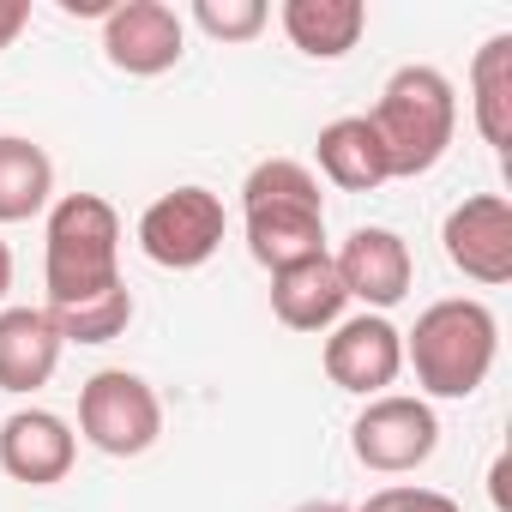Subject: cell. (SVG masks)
Returning a JSON list of instances; mask_svg holds the SVG:
<instances>
[{"mask_svg": "<svg viewBox=\"0 0 512 512\" xmlns=\"http://www.w3.org/2000/svg\"><path fill=\"white\" fill-rule=\"evenodd\" d=\"M446 260L470 278V284H506L512 278V205L500 193H470L464 205L446 211L440 223Z\"/></svg>", "mask_w": 512, "mask_h": 512, "instance_id": "cell-10", "label": "cell"}, {"mask_svg": "<svg viewBox=\"0 0 512 512\" xmlns=\"http://www.w3.org/2000/svg\"><path fill=\"white\" fill-rule=\"evenodd\" d=\"M79 434L109 458H139L163 434V398L151 392L145 374L103 368L79 386Z\"/></svg>", "mask_w": 512, "mask_h": 512, "instance_id": "cell-5", "label": "cell"}, {"mask_svg": "<svg viewBox=\"0 0 512 512\" xmlns=\"http://www.w3.org/2000/svg\"><path fill=\"white\" fill-rule=\"evenodd\" d=\"M434 446H440V416L428 398L410 392H380L350 422V452L374 476H410L434 458Z\"/></svg>", "mask_w": 512, "mask_h": 512, "instance_id": "cell-6", "label": "cell"}, {"mask_svg": "<svg viewBox=\"0 0 512 512\" xmlns=\"http://www.w3.org/2000/svg\"><path fill=\"white\" fill-rule=\"evenodd\" d=\"M290 512H350V506H338V500H302V506H290Z\"/></svg>", "mask_w": 512, "mask_h": 512, "instance_id": "cell-25", "label": "cell"}, {"mask_svg": "<svg viewBox=\"0 0 512 512\" xmlns=\"http://www.w3.org/2000/svg\"><path fill=\"white\" fill-rule=\"evenodd\" d=\"M241 223H247V253L266 272L302 266L326 253V193L320 175L296 157H266L241 181Z\"/></svg>", "mask_w": 512, "mask_h": 512, "instance_id": "cell-1", "label": "cell"}, {"mask_svg": "<svg viewBox=\"0 0 512 512\" xmlns=\"http://www.w3.org/2000/svg\"><path fill=\"white\" fill-rule=\"evenodd\" d=\"M61 332L49 320V308H0V392H37L55 380L61 368Z\"/></svg>", "mask_w": 512, "mask_h": 512, "instance_id": "cell-13", "label": "cell"}, {"mask_svg": "<svg viewBox=\"0 0 512 512\" xmlns=\"http://www.w3.org/2000/svg\"><path fill=\"white\" fill-rule=\"evenodd\" d=\"M314 157H320V175H326L332 187H344V193H374V187L392 181V175H386V151H380L368 115H338V121H326L320 139H314Z\"/></svg>", "mask_w": 512, "mask_h": 512, "instance_id": "cell-16", "label": "cell"}, {"mask_svg": "<svg viewBox=\"0 0 512 512\" xmlns=\"http://www.w3.org/2000/svg\"><path fill=\"white\" fill-rule=\"evenodd\" d=\"M49 320H55L61 344H115V338L133 326V290L115 284V290H103V296H91V302L49 308Z\"/></svg>", "mask_w": 512, "mask_h": 512, "instance_id": "cell-19", "label": "cell"}, {"mask_svg": "<svg viewBox=\"0 0 512 512\" xmlns=\"http://www.w3.org/2000/svg\"><path fill=\"white\" fill-rule=\"evenodd\" d=\"M7 290H13V247L0 241V302H7Z\"/></svg>", "mask_w": 512, "mask_h": 512, "instance_id": "cell-24", "label": "cell"}, {"mask_svg": "<svg viewBox=\"0 0 512 512\" xmlns=\"http://www.w3.org/2000/svg\"><path fill=\"white\" fill-rule=\"evenodd\" d=\"M49 308L91 302L121 284V211L103 193H61L43 223Z\"/></svg>", "mask_w": 512, "mask_h": 512, "instance_id": "cell-3", "label": "cell"}, {"mask_svg": "<svg viewBox=\"0 0 512 512\" xmlns=\"http://www.w3.org/2000/svg\"><path fill=\"white\" fill-rule=\"evenodd\" d=\"M193 25L217 43H253L272 25L266 0H193Z\"/></svg>", "mask_w": 512, "mask_h": 512, "instance_id": "cell-20", "label": "cell"}, {"mask_svg": "<svg viewBox=\"0 0 512 512\" xmlns=\"http://www.w3.org/2000/svg\"><path fill=\"white\" fill-rule=\"evenodd\" d=\"M55 199V163L43 145L0 133V223H31Z\"/></svg>", "mask_w": 512, "mask_h": 512, "instance_id": "cell-18", "label": "cell"}, {"mask_svg": "<svg viewBox=\"0 0 512 512\" xmlns=\"http://www.w3.org/2000/svg\"><path fill=\"white\" fill-rule=\"evenodd\" d=\"M326 380L338 392H356V398H380L398 374H404V332L386 320V314H356V320H338L326 350Z\"/></svg>", "mask_w": 512, "mask_h": 512, "instance_id": "cell-8", "label": "cell"}, {"mask_svg": "<svg viewBox=\"0 0 512 512\" xmlns=\"http://www.w3.org/2000/svg\"><path fill=\"white\" fill-rule=\"evenodd\" d=\"M368 127L386 151V175L392 181H416L428 175L458 133V91L440 67H398L380 91V103L368 109Z\"/></svg>", "mask_w": 512, "mask_h": 512, "instance_id": "cell-4", "label": "cell"}, {"mask_svg": "<svg viewBox=\"0 0 512 512\" xmlns=\"http://www.w3.org/2000/svg\"><path fill=\"white\" fill-rule=\"evenodd\" d=\"M223 229H229V211H223V199L211 187H175V193L145 205L139 247H145V260L163 266V272H199L223 247Z\"/></svg>", "mask_w": 512, "mask_h": 512, "instance_id": "cell-7", "label": "cell"}, {"mask_svg": "<svg viewBox=\"0 0 512 512\" xmlns=\"http://www.w3.org/2000/svg\"><path fill=\"white\" fill-rule=\"evenodd\" d=\"M31 25V0H0V49H13Z\"/></svg>", "mask_w": 512, "mask_h": 512, "instance_id": "cell-22", "label": "cell"}, {"mask_svg": "<svg viewBox=\"0 0 512 512\" xmlns=\"http://www.w3.org/2000/svg\"><path fill=\"white\" fill-rule=\"evenodd\" d=\"M344 308H350V296H344V278L332 266V253L272 272V314L290 332H332L344 320Z\"/></svg>", "mask_w": 512, "mask_h": 512, "instance_id": "cell-14", "label": "cell"}, {"mask_svg": "<svg viewBox=\"0 0 512 512\" xmlns=\"http://www.w3.org/2000/svg\"><path fill=\"white\" fill-rule=\"evenodd\" d=\"M332 266L344 278V296L350 302H368V314H386L410 296V278H416V260H410V241L398 229H356Z\"/></svg>", "mask_w": 512, "mask_h": 512, "instance_id": "cell-11", "label": "cell"}, {"mask_svg": "<svg viewBox=\"0 0 512 512\" xmlns=\"http://www.w3.org/2000/svg\"><path fill=\"white\" fill-rule=\"evenodd\" d=\"M278 25L308 61H344L368 31V7L362 0H284Z\"/></svg>", "mask_w": 512, "mask_h": 512, "instance_id": "cell-15", "label": "cell"}, {"mask_svg": "<svg viewBox=\"0 0 512 512\" xmlns=\"http://www.w3.org/2000/svg\"><path fill=\"white\" fill-rule=\"evenodd\" d=\"M506 476H512V458L500 452V458L488 464V494H494V512H512V488H506Z\"/></svg>", "mask_w": 512, "mask_h": 512, "instance_id": "cell-23", "label": "cell"}, {"mask_svg": "<svg viewBox=\"0 0 512 512\" xmlns=\"http://www.w3.org/2000/svg\"><path fill=\"white\" fill-rule=\"evenodd\" d=\"M356 512H464L452 494L440 488H422V482H392V488H374Z\"/></svg>", "mask_w": 512, "mask_h": 512, "instance_id": "cell-21", "label": "cell"}, {"mask_svg": "<svg viewBox=\"0 0 512 512\" xmlns=\"http://www.w3.org/2000/svg\"><path fill=\"white\" fill-rule=\"evenodd\" d=\"M103 55L127 79H157L187 55V25L163 0H121L103 19Z\"/></svg>", "mask_w": 512, "mask_h": 512, "instance_id": "cell-9", "label": "cell"}, {"mask_svg": "<svg viewBox=\"0 0 512 512\" xmlns=\"http://www.w3.org/2000/svg\"><path fill=\"white\" fill-rule=\"evenodd\" d=\"M73 458H79V434L67 416L55 410H13L0 422V470L25 488H49V482H67L73 476Z\"/></svg>", "mask_w": 512, "mask_h": 512, "instance_id": "cell-12", "label": "cell"}, {"mask_svg": "<svg viewBox=\"0 0 512 512\" xmlns=\"http://www.w3.org/2000/svg\"><path fill=\"white\" fill-rule=\"evenodd\" d=\"M500 356V320L476 296H446L416 314L404 332V368L416 374L422 398H470L494 374Z\"/></svg>", "mask_w": 512, "mask_h": 512, "instance_id": "cell-2", "label": "cell"}, {"mask_svg": "<svg viewBox=\"0 0 512 512\" xmlns=\"http://www.w3.org/2000/svg\"><path fill=\"white\" fill-rule=\"evenodd\" d=\"M470 115L476 133L506 157L512 151V37H488L470 61Z\"/></svg>", "mask_w": 512, "mask_h": 512, "instance_id": "cell-17", "label": "cell"}]
</instances>
